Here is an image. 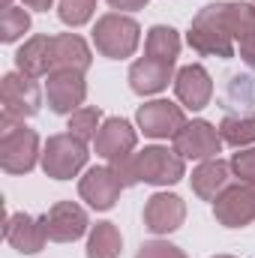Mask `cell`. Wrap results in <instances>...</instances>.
<instances>
[{
	"mask_svg": "<svg viewBox=\"0 0 255 258\" xmlns=\"http://www.w3.org/2000/svg\"><path fill=\"white\" fill-rule=\"evenodd\" d=\"M120 189H123V180L114 174L111 165H93L78 180V192L93 210H111L114 201L120 198Z\"/></svg>",
	"mask_w": 255,
	"mask_h": 258,
	"instance_id": "obj_11",
	"label": "cell"
},
{
	"mask_svg": "<svg viewBox=\"0 0 255 258\" xmlns=\"http://www.w3.org/2000/svg\"><path fill=\"white\" fill-rule=\"evenodd\" d=\"M228 165H231V174L240 177V183H255V147L234 153Z\"/></svg>",
	"mask_w": 255,
	"mask_h": 258,
	"instance_id": "obj_27",
	"label": "cell"
},
{
	"mask_svg": "<svg viewBox=\"0 0 255 258\" xmlns=\"http://www.w3.org/2000/svg\"><path fill=\"white\" fill-rule=\"evenodd\" d=\"M123 249V237L114 222H96L87 237V258H117Z\"/></svg>",
	"mask_w": 255,
	"mask_h": 258,
	"instance_id": "obj_22",
	"label": "cell"
},
{
	"mask_svg": "<svg viewBox=\"0 0 255 258\" xmlns=\"http://www.w3.org/2000/svg\"><path fill=\"white\" fill-rule=\"evenodd\" d=\"M213 258H234V255H213Z\"/></svg>",
	"mask_w": 255,
	"mask_h": 258,
	"instance_id": "obj_33",
	"label": "cell"
},
{
	"mask_svg": "<svg viewBox=\"0 0 255 258\" xmlns=\"http://www.w3.org/2000/svg\"><path fill=\"white\" fill-rule=\"evenodd\" d=\"M240 57L255 69V36L252 39H246V42H240Z\"/></svg>",
	"mask_w": 255,
	"mask_h": 258,
	"instance_id": "obj_30",
	"label": "cell"
},
{
	"mask_svg": "<svg viewBox=\"0 0 255 258\" xmlns=\"http://www.w3.org/2000/svg\"><path fill=\"white\" fill-rule=\"evenodd\" d=\"M186 219V204L174 192H156L144 204V228L150 234H171L183 225Z\"/></svg>",
	"mask_w": 255,
	"mask_h": 258,
	"instance_id": "obj_12",
	"label": "cell"
},
{
	"mask_svg": "<svg viewBox=\"0 0 255 258\" xmlns=\"http://www.w3.org/2000/svg\"><path fill=\"white\" fill-rule=\"evenodd\" d=\"M231 186V165L216 159H204L195 171H192V189L204 201H216L219 195Z\"/></svg>",
	"mask_w": 255,
	"mask_h": 258,
	"instance_id": "obj_19",
	"label": "cell"
},
{
	"mask_svg": "<svg viewBox=\"0 0 255 258\" xmlns=\"http://www.w3.org/2000/svg\"><path fill=\"white\" fill-rule=\"evenodd\" d=\"M6 243L12 249H18L21 255H36L45 240H48V228H45V216H27V213H12L6 219Z\"/></svg>",
	"mask_w": 255,
	"mask_h": 258,
	"instance_id": "obj_13",
	"label": "cell"
},
{
	"mask_svg": "<svg viewBox=\"0 0 255 258\" xmlns=\"http://www.w3.org/2000/svg\"><path fill=\"white\" fill-rule=\"evenodd\" d=\"M51 3H54V0H24V6H27V9H36V12H48Z\"/></svg>",
	"mask_w": 255,
	"mask_h": 258,
	"instance_id": "obj_31",
	"label": "cell"
},
{
	"mask_svg": "<svg viewBox=\"0 0 255 258\" xmlns=\"http://www.w3.org/2000/svg\"><path fill=\"white\" fill-rule=\"evenodd\" d=\"M171 78H174V63H165V60H156L147 54L129 66V87L138 96H150V93L165 90Z\"/></svg>",
	"mask_w": 255,
	"mask_h": 258,
	"instance_id": "obj_17",
	"label": "cell"
},
{
	"mask_svg": "<svg viewBox=\"0 0 255 258\" xmlns=\"http://www.w3.org/2000/svg\"><path fill=\"white\" fill-rule=\"evenodd\" d=\"M186 39H189V45L198 54H207V57H234V39H231V33L213 18V12L207 6L192 18Z\"/></svg>",
	"mask_w": 255,
	"mask_h": 258,
	"instance_id": "obj_6",
	"label": "cell"
},
{
	"mask_svg": "<svg viewBox=\"0 0 255 258\" xmlns=\"http://www.w3.org/2000/svg\"><path fill=\"white\" fill-rule=\"evenodd\" d=\"M219 135H222V141L231 144V147L255 144V114H240V117L228 114V117H222Z\"/></svg>",
	"mask_w": 255,
	"mask_h": 258,
	"instance_id": "obj_23",
	"label": "cell"
},
{
	"mask_svg": "<svg viewBox=\"0 0 255 258\" xmlns=\"http://www.w3.org/2000/svg\"><path fill=\"white\" fill-rule=\"evenodd\" d=\"M93 9H96V0H60L57 3V15H60V21L69 24V27L87 24L90 15H93Z\"/></svg>",
	"mask_w": 255,
	"mask_h": 258,
	"instance_id": "obj_26",
	"label": "cell"
},
{
	"mask_svg": "<svg viewBox=\"0 0 255 258\" xmlns=\"http://www.w3.org/2000/svg\"><path fill=\"white\" fill-rule=\"evenodd\" d=\"M99 126H102V111H99L96 105H81L78 111H72V114H69V123H66L69 135L81 138L84 144L96 138Z\"/></svg>",
	"mask_w": 255,
	"mask_h": 258,
	"instance_id": "obj_24",
	"label": "cell"
},
{
	"mask_svg": "<svg viewBox=\"0 0 255 258\" xmlns=\"http://www.w3.org/2000/svg\"><path fill=\"white\" fill-rule=\"evenodd\" d=\"M144 54L147 57H156V60H165V63H174L177 54H180V36H177V30L174 27H165V24H153L147 30Z\"/></svg>",
	"mask_w": 255,
	"mask_h": 258,
	"instance_id": "obj_21",
	"label": "cell"
},
{
	"mask_svg": "<svg viewBox=\"0 0 255 258\" xmlns=\"http://www.w3.org/2000/svg\"><path fill=\"white\" fill-rule=\"evenodd\" d=\"M87 165V144L75 135H51L42 147V171L54 180H72Z\"/></svg>",
	"mask_w": 255,
	"mask_h": 258,
	"instance_id": "obj_4",
	"label": "cell"
},
{
	"mask_svg": "<svg viewBox=\"0 0 255 258\" xmlns=\"http://www.w3.org/2000/svg\"><path fill=\"white\" fill-rule=\"evenodd\" d=\"M138 42H141V27L135 18L123 12H108L93 27V45L102 57H111V60L132 57Z\"/></svg>",
	"mask_w": 255,
	"mask_h": 258,
	"instance_id": "obj_3",
	"label": "cell"
},
{
	"mask_svg": "<svg viewBox=\"0 0 255 258\" xmlns=\"http://www.w3.org/2000/svg\"><path fill=\"white\" fill-rule=\"evenodd\" d=\"M111 3V9H126V12H135V9H144L147 6V0H108Z\"/></svg>",
	"mask_w": 255,
	"mask_h": 258,
	"instance_id": "obj_29",
	"label": "cell"
},
{
	"mask_svg": "<svg viewBox=\"0 0 255 258\" xmlns=\"http://www.w3.org/2000/svg\"><path fill=\"white\" fill-rule=\"evenodd\" d=\"M90 48L81 36L75 33H60L54 36V69H75V72H87L90 66Z\"/></svg>",
	"mask_w": 255,
	"mask_h": 258,
	"instance_id": "obj_20",
	"label": "cell"
},
{
	"mask_svg": "<svg viewBox=\"0 0 255 258\" xmlns=\"http://www.w3.org/2000/svg\"><path fill=\"white\" fill-rule=\"evenodd\" d=\"M6 6H12V0H3V9H6Z\"/></svg>",
	"mask_w": 255,
	"mask_h": 258,
	"instance_id": "obj_32",
	"label": "cell"
},
{
	"mask_svg": "<svg viewBox=\"0 0 255 258\" xmlns=\"http://www.w3.org/2000/svg\"><path fill=\"white\" fill-rule=\"evenodd\" d=\"M30 30V15L21 6H6L3 9V24H0V36L3 42H15Z\"/></svg>",
	"mask_w": 255,
	"mask_h": 258,
	"instance_id": "obj_25",
	"label": "cell"
},
{
	"mask_svg": "<svg viewBox=\"0 0 255 258\" xmlns=\"http://www.w3.org/2000/svg\"><path fill=\"white\" fill-rule=\"evenodd\" d=\"M213 216L225 228H243L255 222V183H234L213 201Z\"/></svg>",
	"mask_w": 255,
	"mask_h": 258,
	"instance_id": "obj_9",
	"label": "cell"
},
{
	"mask_svg": "<svg viewBox=\"0 0 255 258\" xmlns=\"http://www.w3.org/2000/svg\"><path fill=\"white\" fill-rule=\"evenodd\" d=\"M135 123L147 138H174L186 126V114L180 105H174L168 99H153V102H144L138 108Z\"/></svg>",
	"mask_w": 255,
	"mask_h": 258,
	"instance_id": "obj_8",
	"label": "cell"
},
{
	"mask_svg": "<svg viewBox=\"0 0 255 258\" xmlns=\"http://www.w3.org/2000/svg\"><path fill=\"white\" fill-rule=\"evenodd\" d=\"M45 228H48V240L72 243V240H78L90 228V222H87L84 207H78L75 201H57L45 213Z\"/></svg>",
	"mask_w": 255,
	"mask_h": 258,
	"instance_id": "obj_14",
	"label": "cell"
},
{
	"mask_svg": "<svg viewBox=\"0 0 255 258\" xmlns=\"http://www.w3.org/2000/svg\"><path fill=\"white\" fill-rule=\"evenodd\" d=\"M39 135L24 123L9 132H0V165L6 174H27L39 159Z\"/></svg>",
	"mask_w": 255,
	"mask_h": 258,
	"instance_id": "obj_5",
	"label": "cell"
},
{
	"mask_svg": "<svg viewBox=\"0 0 255 258\" xmlns=\"http://www.w3.org/2000/svg\"><path fill=\"white\" fill-rule=\"evenodd\" d=\"M252 3H255V0H252Z\"/></svg>",
	"mask_w": 255,
	"mask_h": 258,
	"instance_id": "obj_34",
	"label": "cell"
},
{
	"mask_svg": "<svg viewBox=\"0 0 255 258\" xmlns=\"http://www.w3.org/2000/svg\"><path fill=\"white\" fill-rule=\"evenodd\" d=\"M174 153H180L183 159H216V153L222 150V135L219 129L207 120H192L180 129L174 138Z\"/></svg>",
	"mask_w": 255,
	"mask_h": 258,
	"instance_id": "obj_10",
	"label": "cell"
},
{
	"mask_svg": "<svg viewBox=\"0 0 255 258\" xmlns=\"http://www.w3.org/2000/svg\"><path fill=\"white\" fill-rule=\"evenodd\" d=\"M186 159L168 147H144L141 153H129L123 159L108 162L114 168V174L123 180V186L135 183H150V186H171L177 180H183L186 174Z\"/></svg>",
	"mask_w": 255,
	"mask_h": 258,
	"instance_id": "obj_1",
	"label": "cell"
},
{
	"mask_svg": "<svg viewBox=\"0 0 255 258\" xmlns=\"http://www.w3.org/2000/svg\"><path fill=\"white\" fill-rule=\"evenodd\" d=\"M135 258H186V252L180 246L168 243V240H150V243H144L138 249Z\"/></svg>",
	"mask_w": 255,
	"mask_h": 258,
	"instance_id": "obj_28",
	"label": "cell"
},
{
	"mask_svg": "<svg viewBox=\"0 0 255 258\" xmlns=\"http://www.w3.org/2000/svg\"><path fill=\"white\" fill-rule=\"evenodd\" d=\"M93 144H96V153H99L102 159L114 162V159H123V156H129V153L135 150L138 132H135L132 123L123 120V117H108V120H102V126L96 132Z\"/></svg>",
	"mask_w": 255,
	"mask_h": 258,
	"instance_id": "obj_15",
	"label": "cell"
},
{
	"mask_svg": "<svg viewBox=\"0 0 255 258\" xmlns=\"http://www.w3.org/2000/svg\"><path fill=\"white\" fill-rule=\"evenodd\" d=\"M39 102H42V93H39L36 78H30L24 72L3 75V84H0V129L9 132V129L21 126L24 117H33L39 111Z\"/></svg>",
	"mask_w": 255,
	"mask_h": 258,
	"instance_id": "obj_2",
	"label": "cell"
},
{
	"mask_svg": "<svg viewBox=\"0 0 255 258\" xmlns=\"http://www.w3.org/2000/svg\"><path fill=\"white\" fill-rule=\"evenodd\" d=\"M15 66L30 78L48 75L54 69V36H30L15 51Z\"/></svg>",
	"mask_w": 255,
	"mask_h": 258,
	"instance_id": "obj_18",
	"label": "cell"
},
{
	"mask_svg": "<svg viewBox=\"0 0 255 258\" xmlns=\"http://www.w3.org/2000/svg\"><path fill=\"white\" fill-rule=\"evenodd\" d=\"M174 93H177V99L183 102V108L201 111V108L210 102V96H213L210 72H207L201 63L183 66V69L174 75Z\"/></svg>",
	"mask_w": 255,
	"mask_h": 258,
	"instance_id": "obj_16",
	"label": "cell"
},
{
	"mask_svg": "<svg viewBox=\"0 0 255 258\" xmlns=\"http://www.w3.org/2000/svg\"><path fill=\"white\" fill-rule=\"evenodd\" d=\"M45 96L54 114H72L81 108L84 96H87V81L84 72L75 69H51L48 72V84H45Z\"/></svg>",
	"mask_w": 255,
	"mask_h": 258,
	"instance_id": "obj_7",
	"label": "cell"
}]
</instances>
